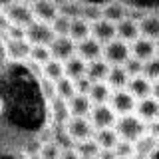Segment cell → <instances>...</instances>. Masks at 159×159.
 <instances>
[{"label":"cell","instance_id":"cell-1","mask_svg":"<svg viewBox=\"0 0 159 159\" xmlns=\"http://www.w3.org/2000/svg\"><path fill=\"white\" fill-rule=\"evenodd\" d=\"M113 127H116L119 139H125V141H131V143L139 141V139L147 133V123L143 121V119H139L135 113L119 116Z\"/></svg>","mask_w":159,"mask_h":159},{"label":"cell","instance_id":"cell-2","mask_svg":"<svg viewBox=\"0 0 159 159\" xmlns=\"http://www.w3.org/2000/svg\"><path fill=\"white\" fill-rule=\"evenodd\" d=\"M64 129H66V133L70 135V139H72L74 143L92 139L93 133H96L89 117H70L66 121V125H64Z\"/></svg>","mask_w":159,"mask_h":159},{"label":"cell","instance_id":"cell-3","mask_svg":"<svg viewBox=\"0 0 159 159\" xmlns=\"http://www.w3.org/2000/svg\"><path fill=\"white\" fill-rule=\"evenodd\" d=\"M131 56V50H129V44L123 42V40H111L103 46V60L109 64V66H123L127 62V58Z\"/></svg>","mask_w":159,"mask_h":159},{"label":"cell","instance_id":"cell-4","mask_svg":"<svg viewBox=\"0 0 159 159\" xmlns=\"http://www.w3.org/2000/svg\"><path fill=\"white\" fill-rule=\"evenodd\" d=\"M54 38H56V34H54L52 26L46 24V22L34 20L26 28V40L32 46H50V44L54 42Z\"/></svg>","mask_w":159,"mask_h":159},{"label":"cell","instance_id":"cell-5","mask_svg":"<svg viewBox=\"0 0 159 159\" xmlns=\"http://www.w3.org/2000/svg\"><path fill=\"white\" fill-rule=\"evenodd\" d=\"M4 14L8 16L10 24H14V26L28 28L30 24L34 22L32 6H30V4H24V2H18V0H14V2L10 4L6 10H4Z\"/></svg>","mask_w":159,"mask_h":159},{"label":"cell","instance_id":"cell-6","mask_svg":"<svg viewBox=\"0 0 159 159\" xmlns=\"http://www.w3.org/2000/svg\"><path fill=\"white\" fill-rule=\"evenodd\" d=\"M89 121H92L93 129H107L113 127L117 121V113L111 109L109 103H102V106H93L89 111Z\"/></svg>","mask_w":159,"mask_h":159},{"label":"cell","instance_id":"cell-7","mask_svg":"<svg viewBox=\"0 0 159 159\" xmlns=\"http://www.w3.org/2000/svg\"><path fill=\"white\" fill-rule=\"evenodd\" d=\"M30 50H32V44L26 38H6L4 40V52H6V58L12 60V62L30 60Z\"/></svg>","mask_w":159,"mask_h":159},{"label":"cell","instance_id":"cell-8","mask_svg":"<svg viewBox=\"0 0 159 159\" xmlns=\"http://www.w3.org/2000/svg\"><path fill=\"white\" fill-rule=\"evenodd\" d=\"M109 106L111 109L119 116H127V113H135V106H137V99L127 92V89H116L109 98Z\"/></svg>","mask_w":159,"mask_h":159},{"label":"cell","instance_id":"cell-9","mask_svg":"<svg viewBox=\"0 0 159 159\" xmlns=\"http://www.w3.org/2000/svg\"><path fill=\"white\" fill-rule=\"evenodd\" d=\"M50 52H52V58L66 62L72 56H76V42L70 36H56L54 42L50 44Z\"/></svg>","mask_w":159,"mask_h":159},{"label":"cell","instance_id":"cell-10","mask_svg":"<svg viewBox=\"0 0 159 159\" xmlns=\"http://www.w3.org/2000/svg\"><path fill=\"white\" fill-rule=\"evenodd\" d=\"M92 38H96L102 46H106L107 42L117 38V28L113 22H109L106 18H99L98 22L92 24Z\"/></svg>","mask_w":159,"mask_h":159},{"label":"cell","instance_id":"cell-11","mask_svg":"<svg viewBox=\"0 0 159 159\" xmlns=\"http://www.w3.org/2000/svg\"><path fill=\"white\" fill-rule=\"evenodd\" d=\"M76 54L82 60H86V62H93V60H99L103 56V46L98 42L96 38H86L82 40V42L76 44Z\"/></svg>","mask_w":159,"mask_h":159},{"label":"cell","instance_id":"cell-12","mask_svg":"<svg viewBox=\"0 0 159 159\" xmlns=\"http://www.w3.org/2000/svg\"><path fill=\"white\" fill-rule=\"evenodd\" d=\"M135 116L139 119H143L145 123H151L155 119H159V102L153 96L139 99L135 106Z\"/></svg>","mask_w":159,"mask_h":159},{"label":"cell","instance_id":"cell-13","mask_svg":"<svg viewBox=\"0 0 159 159\" xmlns=\"http://www.w3.org/2000/svg\"><path fill=\"white\" fill-rule=\"evenodd\" d=\"M32 14H34V20L38 22H46V24H52L54 18L58 16V6L52 2V0H36L32 4Z\"/></svg>","mask_w":159,"mask_h":159},{"label":"cell","instance_id":"cell-14","mask_svg":"<svg viewBox=\"0 0 159 159\" xmlns=\"http://www.w3.org/2000/svg\"><path fill=\"white\" fill-rule=\"evenodd\" d=\"M92 107H93V103L86 93H76L74 98L68 99V109L72 117H88Z\"/></svg>","mask_w":159,"mask_h":159},{"label":"cell","instance_id":"cell-15","mask_svg":"<svg viewBox=\"0 0 159 159\" xmlns=\"http://www.w3.org/2000/svg\"><path fill=\"white\" fill-rule=\"evenodd\" d=\"M129 50H131V56L137 58V60H141V62H147L149 58L157 56L155 42H153V40H149V38H143V36H139L135 42H131Z\"/></svg>","mask_w":159,"mask_h":159},{"label":"cell","instance_id":"cell-16","mask_svg":"<svg viewBox=\"0 0 159 159\" xmlns=\"http://www.w3.org/2000/svg\"><path fill=\"white\" fill-rule=\"evenodd\" d=\"M125 89H127V92L139 102V99L151 96L153 82H149L145 76H135V78H129V82H127V88H125Z\"/></svg>","mask_w":159,"mask_h":159},{"label":"cell","instance_id":"cell-17","mask_svg":"<svg viewBox=\"0 0 159 159\" xmlns=\"http://www.w3.org/2000/svg\"><path fill=\"white\" fill-rule=\"evenodd\" d=\"M117 28V38L123 40V42H135V40L141 36V32H139V22H135L133 18H123L121 22L116 24Z\"/></svg>","mask_w":159,"mask_h":159},{"label":"cell","instance_id":"cell-18","mask_svg":"<svg viewBox=\"0 0 159 159\" xmlns=\"http://www.w3.org/2000/svg\"><path fill=\"white\" fill-rule=\"evenodd\" d=\"M86 70H88V62H86V60H82L78 54L64 62V74H66V78L74 80V82L86 76Z\"/></svg>","mask_w":159,"mask_h":159},{"label":"cell","instance_id":"cell-19","mask_svg":"<svg viewBox=\"0 0 159 159\" xmlns=\"http://www.w3.org/2000/svg\"><path fill=\"white\" fill-rule=\"evenodd\" d=\"M109 68H111V66H109L103 58L93 60V62H88L86 76L92 80L93 84H96V82H106V78H107V74H109Z\"/></svg>","mask_w":159,"mask_h":159},{"label":"cell","instance_id":"cell-20","mask_svg":"<svg viewBox=\"0 0 159 159\" xmlns=\"http://www.w3.org/2000/svg\"><path fill=\"white\" fill-rule=\"evenodd\" d=\"M50 111H52L54 121H56L60 127H64V125H66V121L72 117V116H70V109H68V102H66V99H62V98H58V96L50 102Z\"/></svg>","mask_w":159,"mask_h":159},{"label":"cell","instance_id":"cell-21","mask_svg":"<svg viewBox=\"0 0 159 159\" xmlns=\"http://www.w3.org/2000/svg\"><path fill=\"white\" fill-rule=\"evenodd\" d=\"M127 82H129V76H127L125 70H123V66H111V68H109L106 84L113 89V92H116V89H125Z\"/></svg>","mask_w":159,"mask_h":159},{"label":"cell","instance_id":"cell-22","mask_svg":"<svg viewBox=\"0 0 159 159\" xmlns=\"http://www.w3.org/2000/svg\"><path fill=\"white\" fill-rule=\"evenodd\" d=\"M92 36V24L88 22V20H84L82 16L80 18H72V26H70V38L74 40V42H82V40H86Z\"/></svg>","mask_w":159,"mask_h":159},{"label":"cell","instance_id":"cell-23","mask_svg":"<svg viewBox=\"0 0 159 159\" xmlns=\"http://www.w3.org/2000/svg\"><path fill=\"white\" fill-rule=\"evenodd\" d=\"M111 93H113V89L106 82H96V84H92V89H89L88 96H89L93 106H102V103H109Z\"/></svg>","mask_w":159,"mask_h":159},{"label":"cell","instance_id":"cell-24","mask_svg":"<svg viewBox=\"0 0 159 159\" xmlns=\"http://www.w3.org/2000/svg\"><path fill=\"white\" fill-rule=\"evenodd\" d=\"M93 139L99 145V149H113L119 141V135H117L116 127H107V129H96Z\"/></svg>","mask_w":159,"mask_h":159},{"label":"cell","instance_id":"cell-25","mask_svg":"<svg viewBox=\"0 0 159 159\" xmlns=\"http://www.w3.org/2000/svg\"><path fill=\"white\" fill-rule=\"evenodd\" d=\"M139 32H141L143 38L157 42L159 40V16H143L139 20Z\"/></svg>","mask_w":159,"mask_h":159},{"label":"cell","instance_id":"cell-26","mask_svg":"<svg viewBox=\"0 0 159 159\" xmlns=\"http://www.w3.org/2000/svg\"><path fill=\"white\" fill-rule=\"evenodd\" d=\"M42 76L46 78V80H50V82H54L56 84L58 80H62L66 74H64V62H60V60H56V58H52L50 62H46L42 66Z\"/></svg>","mask_w":159,"mask_h":159},{"label":"cell","instance_id":"cell-27","mask_svg":"<svg viewBox=\"0 0 159 159\" xmlns=\"http://www.w3.org/2000/svg\"><path fill=\"white\" fill-rule=\"evenodd\" d=\"M76 151H78V155L82 157V159H92V157H98V153H99V145L96 143V139H86V141H80L76 143Z\"/></svg>","mask_w":159,"mask_h":159},{"label":"cell","instance_id":"cell-28","mask_svg":"<svg viewBox=\"0 0 159 159\" xmlns=\"http://www.w3.org/2000/svg\"><path fill=\"white\" fill-rule=\"evenodd\" d=\"M56 96L62 98V99H66V102L70 98L76 96V84H74V80H70L66 76H64L62 80H58V82H56Z\"/></svg>","mask_w":159,"mask_h":159},{"label":"cell","instance_id":"cell-29","mask_svg":"<svg viewBox=\"0 0 159 159\" xmlns=\"http://www.w3.org/2000/svg\"><path fill=\"white\" fill-rule=\"evenodd\" d=\"M52 60V52H50V46H32L30 50V62H34L36 66L42 68L46 62Z\"/></svg>","mask_w":159,"mask_h":159},{"label":"cell","instance_id":"cell-30","mask_svg":"<svg viewBox=\"0 0 159 159\" xmlns=\"http://www.w3.org/2000/svg\"><path fill=\"white\" fill-rule=\"evenodd\" d=\"M56 36H70V26H72V18L66 14H58L54 18V22L50 24Z\"/></svg>","mask_w":159,"mask_h":159},{"label":"cell","instance_id":"cell-31","mask_svg":"<svg viewBox=\"0 0 159 159\" xmlns=\"http://www.w3.org/2000/svg\"><path fill=\"white\" fill-rule=\"evenodd\" d=\"M103 18L109 20V22H113V24H117V22H121L123 18H127V14H125V8H123L121 4H107V6L103 8Z\"/></svg>","mask_w":159,"mask_h":159},{"label":"cell","instance_id":"cell-32","mask_svg":"<svg viewBox=\"0 0 159 159\" xmlns=\"http://www.w3.org/2000/svg\"><path fill=\"white\" fill-rule=\"evenodd\" d=\"M149 82H157L159 80V56H153L149 58L147 62H143V74Z\"/></svg>","mask_w":159,"mask_h":159},{"label":"cell","instance_id":"cell-33","mask_svg":"<svg viewBox=\"0 0 159 159\" xmlns=\"http://www.w3.org/2000/svg\"><path fill=\"white\" fill-rule=\"evenodd\" d=\"M60 153H62V147L56 141H48V143H42L38 155L40 159H60Z\"/></svg>","mask_w":159,"mask_h":159},{"label":"cell","instance_id":"cell-34","mask_svg":"<svg viewBox=\"0 0 159 159\" xmlns=\"http://www.w3.org/2000/svg\"><path fill=\"white\" fill-rule=\"evenodd\" d=\"M113 151H116L117 159H129V157L135 155V143L125 141V139H119L117 145L113 147Z\"/></svg>","mask_w":159,"mask_h":159},{"label":"cell","instance_id":"cell-35","mask_svg":"<svg viewBox=\"0 0 159 159\" xmlns=\"http://www.w3.org/2000/svg\"><path fill=\"white\" fill-rule=\"evenodd\" d=\"M123 70L127 72L129 78L141 76V74H143V62H141V60H137V58H133V56H129L127 62L123 64Z\"/></svg>","mask_w":159,"mask_h":159},{"label":"cell","instance_id":"cell-36","mask_svg":"<svg viewBox=\"0 0 159 159\" xmlns=\"http://www.w3.org/2000/svg\"><path fill=\"white\" fill-rule=\"evenodd\" d=\"M40 89H42V96L48 99V102H52L54 98H56V84L50 82V80L42 78L40 80Z\"/></svg>","mask_w":159,"mask_h":159},{"label":"cell","instance_id":"cell-37","mask_svg":"<svg viewBox=\"0 0 159 159\" xmlns=\"http://www.w3.org/2000/svg\"><path fill=\"white\" fill-rule=\"evenodd\" d=\"M74 84H76V93H86V96H88L89 89H92V84H93V82H92L88 76H84V78L76 80Z\"/></svg>","mask_w":159,"mask_h":159},{"label":"cell","instance_id":"cell-38","mask_svg":"<svg viewBox=\"0 0 159 159\" xmlns=\"http://www.w3.org/2000/svg\"><path fill=\"white\" fill-rule=\"evenodd\" d=\"M6 38H26V28L10 24L8 30H6Z\"/></svg>","mask_w":159,"mask_h":159},{"label":"cell","instance_id":"cell-39","mask_svg":"<svg viewBox=\"0 0 159 159\" xmlns=\"http://www.w3.org/2000/svg\"><path fill=\"white\" fill-rule=\"evenodd\" d=\"M60 159H82L78 155L76 147H68V149H62V153H60Z\"/></svg>","mask_w":159,"mask_h":159},{"label":"cell","instance_id":"cell-40","mask_svg":"<svg viewBox=\"0 0 159 159\" xmlns=\"http://www.w3.org/2000/svg\"><path fill=\"white\" fill-rule=\"evenodd\" d=\"M147 133H149L151 137L159 139V119H155V121H151V123H147Z\"/></svg>","mask_w":159,"mask_h":159},{"label":"cell","instance_id":"cell-41","mask_svg":"<svg viewBox=\"0 0 159 159\" xmlns=\"http://www.w3.org/2000/svg\"><path fill=\"white\" fill-rule=\"evenodd\" d=\"M98 159H117V155H116L113 149H99Z\"/></svg>","mask_w":159,"mask_h":159},{"label":"cell","instance_id":"cell-42","mask_svg":"<svg viewBox=\"0 0 159 159\" xmlns=\"http://www.w3.org/2000/svg\"><path fill=\"white\" fill-rule=\"evenodd\" d=\"M8 26H10V20H8L6 14H4V10H0V32H6Z\"/></svg>","mask_w":159,"mask_h":159},{"label":"cell","instance_id":"cell-43","mask_svg":"<svg viewBox=\"0 0 159 159\" xmlns=\"http://www.w3.org/2000/svg\"><path fill=\"white\" fill-rule=\"evenodd\" d=\"M151 96H153V98H155L157 102H159V80H157V82H153V89H151Z\"/></svg>","mask_w":159,"mask_h":159},{"label":"cell","instance_id":"cell-44","mask_svg":"<svg viewBox=\"0 0 159 159\" xmlns=\"http://www.w3.org/2000/svg\"><path fill=\"white\" fill-rule=\"evenodd\" d=\"M12 2H14V0H0V10H6Z\"/></svg>","mask_w":159,"mask_h":159},{"label":"cell","instance_id":"cell-45","mask_svg":"<svg viewBox=\"0 0 159 159\" xmlns=\"http://www.w3.org/2000/svg\"><path fill=\"white\" fill-rule=\"evenodd\" d=\"M18 2H24V4H30V6H32V4L36 2V0H18Z\"/></svg>","mask_w":159,"mask_h":159},{"label":"cell","instance_id":"cell-46","mask_svg":"<svg viewBox=\"0 0 159 159\" xmlns=\"http://www.w3.org/2000/svg\"><path fill=\"white\" fill-rule=\"evenodd\" d=\"M2 111H4V99L0 98V113H2Z\"/></svg>","mask_w":159,"mask_h":159},{"label":"cell","instance_id":"cell-47","mask_svg":"<svg viewBox=\"0 0 159 159\" xmlns=\"http://www.w3.org/2000/svg\"><path fill=\"white\" fill-rule=\"evenodd\" d=\"M155 52H157V56H159V40L155 42Z\"/></svg>","mask_w":159,"mask_h":159},{"label":"cell","instance_id":"cell-48","mask_svg":"<svg viewBox=\"0 0 159 159\" xmlns=\"http://www.w3.org/2000/svg\"><path fill=\"white\" fill-rule=\"evenodd\" d=\"M92 159H98V157H92Z\"/></svg>","mask_w":159,"mask_h":159}]
</instances>
